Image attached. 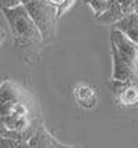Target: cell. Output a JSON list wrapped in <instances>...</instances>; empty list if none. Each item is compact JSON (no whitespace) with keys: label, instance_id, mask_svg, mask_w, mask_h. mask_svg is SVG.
Here are the masks:
<instances>
[{"label":"cell","instance_id":"obj_1","mask_svg":"<svg viewBox=\"0 0 138 148\" xmlns=\"http://www.w3.org/2000/svg\"><path fill=\"white\" fill-rule=\"evenodd\" d=\"M13 35L14 49L24 61L32 62L40 56L43 36L24 4L1 10Z\"/></svg>","mask_w":138,"mask_h":148},{"label":"cell","instance_id":"obj_2","mask_svg":"<svg viewBox=\"0 0 138 148\" xmlns=\"http://www.w3.org/2000/svg\"><path fill=\"white\" fill-rule=\"evenodd\" d=\"M111 46L112 80L116 83H138V45L112 28Z\"/></svg>","mask_w":138,"mask_h":148},{"label":"cell","instance_id":"obj_3","mask_svg":"<svg viewBox=\"0 0 138 148\" xmlns=\"http://www.w3.org/2000/svg\"><path fill=\"white\" fill-rule=\"evenodd\" d=\"M31 18L39 28L44 42H48L55 35V22H57V11L53 6H50L46 0H33L25 6Z\"/></svg>","mask_w":138,"mask_h":148},{"label":"cell","instance_id":"obj_4","mask_svg":"<svg viewBox=\"0 0 138 148\" xmlns=\"http://www.w3.org/2000/svg\"><path fill=\"white\" fill-rule=\"evenodd\" d=\"M31 98V94L13 80H6L0 84V116L11 115L20 103Z\"/></svg>","mask_w":138,"mask_h":148},{"label":"cell","instance_id":"obj_5","mask_svg":"<svg viewBox=\"0 0 138 148\" xmlns=\"http://www.w3.org/2000/svg\"><path fill=\"white\" fill-rule=\"evenodd\" d=\"M113 28H116L119 32H122L127 39H130L135 45H138V14L130 13L113 24Z\"/></svg>","mask_w":138,"mask_h":148},{"label":"cell","instance_id":"obj_6","mask_svg":"<svg viewBox=\"0 0 138 148\" xmlns=\"http://www.w3.org/2000/svg\"><path fill=\"white\" fill-rule=\"evenodd\" d=\"M75 96L79 105L86 110H91L97 105V91L88 84H77V87L75 89Z\"/></svg>","mask_w":138,"mask_h":148},{"label":"cell","instance_id":"obj_7","mask_svg":"<svg viewBox=\"0 0 138 148\" xmlns=\"http://www.w3.org/2000/svg\"><path fill=\"white\" fill-rule=\"evenodd\" d=\"M119 101L124 107H137L138 105V86L135 83H127L126 87L119 93Z\"/></svg>","mask_w":138,"mask_h":148},{"label":"cell","instance_id":"obj_8","mask_svg":"<svg viewBox=\"0 0 138 148\" xmlns=\"http://www.w3.org/2000/svg\"><path fill=\"white\" fill-rule=\"evenodd\" d=\"M112 0H87V4L90 6L92 13L95 14V17H98L101 14H104L109 8Z\"/></svg>","mask_w":138,"mask_h":148},{"label":"cell","instance_id":"obj_9","mask_svg":"<svg viewBox=\"0 0 138 148\" xmlns=\"http://www.w3.org/2000/svg\"><path fill=\"white\" fill-rule=\"evenodd\" d=\"M113 4L120 8V11L124 14H130L134 11V4H135V0H112Z\"/></svg>","mask_w":138,"mask_h":148},{"label":"cell","instance_id":"obj_10","mask_svg":"<svg viewBox=\"0 0 138 148\" xmlns=\"http://www.w3.org/2000/svg\"><path fill=\"white\" fill-rule=\"evenodd\" d=\"M20 140L7 137V136H0V148H15Z\"/></svg>","mask_w":138,"mask_h":148},{"label":"cell","instance_id":"obj_11","mask_svg":"<svg viewBox=\"0 0 138 148\" xmlns=\"http://www.w3.org/2000/svg\"><path fill=\"white\" fill-rule=\"evenodd\" d=\"M75 3H76V0H65V3H64L61 7H58V8H57V18L62 17L66 11H69V10L73 7V4H75Z\"/></svg>","mask_w":138,"mask_h":148},{"label":"cell","instance_id":"obj_12","mask_svg":"<svg viewBox=\"0 0 138 148\" xmlns=\"http://www.w3.org/2000/svg\"><path fill=\"white\" fill-rule=\"evenodd\" d=\"M21 4L20 0H0V10L4 8H13V7Z\"/></svg>","mask_w":138,"mask_h":148},{"label":"cell","instance_id":"obj_13","mask_svg":"<svg viewBox=\"0 0 138 148\" xmlns=\"http://www.w3.org/2000/svg\"><path fill=\"white\" fill-rule=\"evenodd\" d=\"M46 1L50 4V6H53L54 8H55V11H57L58 7H61L64 3H65V0H46Z\"/></svg>","mask_w":138,"mask_h":148},{"label":"cell","instance_id":"obj_14","mask_svg":"<svg viewBox=\"0 0 138 148\" xmlns=\"http://www.w3.org/2000/svg\"><path fill=\"white\" fill-rule=\"evenodd\" d=\"M15 148H32L31 145H29V143H28V140H20L18 141V144H17V147Z\"/></svg>","mask_w":138,"mask_h":148},{"label":"cell","instance_id":"obj_15","mask_svg":"<svg viewBox=\"0 0 138 148\" xmlns=\"http://www.w3.org/2000/svg\"><path fill=\"white\" fill-rule=\"evenodd\" d=\"M4 39H6V32L0 29V46H1V43L4 42Z\"/></svg>","mask_w":138,"mask_h":148},{"label":"cell","instance_id":"obj_16","mask_svg":"<svg viewBox=\"0 0 138 148\" xmlns=\"http://www.w3.org/2000/svg\"><path fill=\"white\" fill-rule=\"evenodd\" d=\"M21 4H24V6H27V4H29V3H32L33 0H20Z\"/></svg>","mask_w":138,"mask_h":148}]
</instances>
